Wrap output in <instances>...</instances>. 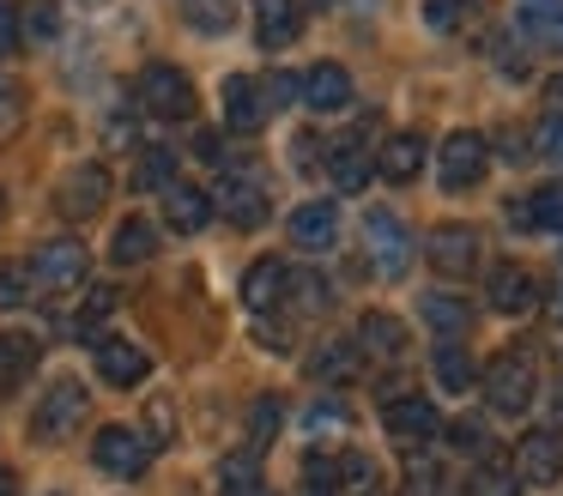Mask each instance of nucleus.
<instances>
[{"label": "nucleus", "mask_w": 563, "mask_h": 496, "mask_svg": "<svg viewBox=\"0 0 563 496\" xmlns=\"http://www.w3.org/2000/svg\"><path fill=\"white\" fill-rule=\"evenodd\" d=\"M478 382H485L490 406L509 411V418H521V411L539 399V370H533V357H527L521 345H503L497 357L485 363V375H478Z\"/></svg>", "instance_id": "1"}, {"label": "nucleus", "mask_w": 563, "mask_h": 496, "mask_svg": "<svg viewBox=\"0 0 563 496\" xmlns=\"http://www.w3.org/2000/svg\"><path fill=\"white\" fill-rule=\"evenodd\" d=\"M134 97H140V109L158 115V121H188L195 115V85H188V73L170 67V60H146L140 79H134Z\"/></svg>", "instance_id": "2"}, {"label": "nucleus", "mask_w": 563, "mask_h": 496, "mask_svg": "<svg viewBox=\"0 0 563 496\" xmlns=\"http://www.w3.org/2000/svg\"><path fill=\"white\" fill-rule=\"evenodd\" d=\"M485 169H490V140H485V133L454 128L449 140H442V152H437V181H442L449 194L478 188V181H485Z\"/></svg>", "instance_id": "3"}, {"label": "nucleus", "mask_w": 563, "mask_h": 496, "mask_svg": "<svg viewBox=\"0 0 563 496\" xmlns=\"http://www.w3.org/2000/svg\"><path fill=\"white\" fill-rule=\"evenodd\" d=\"M86 382H74V375H62V382L49 387V394L37 399V411H31V436L37 442H62V436L79 430V418H86Z\"/></svg>", "instance_id": "4"}, {"label": "nucleus", "mask_w": 563, "mask_h": 496, "mask_svg": "<svg viewBox=\"0 0 563 496\" xmlns=\"http://www.w3.org/2000/svg\"><path fill=\"white\" fill-rule=\"evenodd\" d=\"M364 249H369L376 278H400L406 266H412V230H406L388 206H376V212L364 218Z\"/></svg>", "instance_id": "5"}, {"label": "nucleus", "mask_w": 563, "mask_h": 496, "mask_svg": "<svg viewBox=\"0 0 563 496\" xmlns=\"http://www.w3.org/2000/svg\"><path fill=\"white\" fill-rule=\"evenodd\" d=\"M207 200H212V212H224L236 230H261V224H267V188H261L249 169H224L219 188H212Z\"/></svg>", "instance_id": "6"}, {"label": "nucleus", "mask_w": 563, "mask_h": 496, "mask_svg": "<svg viewBox=\"0 0 563 496\" xmlns=\"http://www.w3.org/2000/svg\"><path fill=\"white\" fill-rule=\"evenodd\" d=\"M86 266H91V254H86V242L79 236H55V242H43L37 254H31V285H43V290H74L79 278H86Z\"/></svg>", "instance_id": "7"}, {"label": "nucleus", "mask_w": 563, "mask_h": 496, "mask_svg": "<svg viewBox=\"0 0 563 496\" xmlns=\"http://www.w3.org/2000/svg\"><path fill=\"white\" fill-rule=\"evenodd\" d=\"M91 460H98V472H110V478H140V472L152 466V442L140 430H128V423H103L98 442H91Z\"/></svg>", "instance_id": "8"}, {"label": "nucleus", "mask_w": 563, "mask_h": 496, "mask_svg": "<svg viewBox=\"0 0 563 496\" xmlns=\"http://www.w3.org/2000/svg\"><path fill=\"white\" fill-rule=\"evenodd\" d=\"M55 206H62L67 218H98L103 206H110V169H103L98 157L74 164L62 176V188H55Z\"/></svg>", "instance_id": "9"}, {"label": "nucleus", "mask_w": 563, "mask_h": 496, "mask_svg": "<svg viewBox=\"0 0 563 496\" xmlns=\"http://www.w3.org/2000/svg\"><path fill=\"white\" fill-rule=\"evenodd\" d=\"M424 261L437 266L442 278H466L478 266V230H466V224H437L424 236Z\"/></svg>", "instance_id": "10"}, {"label": "nucleus", "mask_w": 563, "mask_h": 496, "mask_svg": "<svg viewBox=\"0 0 563 496\" xmlns=\"http://www.w3.org/2000/svg\"><path fill=\"white\" fill-rule=\"evenodd\" d=\"M515 478L521 484H558L563 478V436L558 430H527L515 448Z\"/></svg>", "instance_id": "11"}, {"label": "nucleus", "mask_w": 563, "mask_h": 496, "mask_svg": "<svg viewBox=\"0 0 563 496\" xmlns=\"http://www.w3.org/2000/svg\"><path fill=\"white\" fill-rule=\"evenodd\" d=\"M297 97H303L316 115H340V109H352V73H345L340 60H316V67L297 79Z\"/></svg>", "instance_id": "12"}, {"label": "nucleus", "mask_w": 563, "mask_h": 496, "mask_svg": "<svg viewBox=\"0 0 563 496\" xmlns=\"http://www.w3.org/2000/svg\"><path fill=\"white\" fill-rule=\"evenodd\" d=\"M382 423H388V436L394 442H430V436L442 430V418H437V406H430L424 394H394L388 406H382Z\"/></svg>", "instance_id": "13"}, {"label": "nucleus", "mask_w": 563, "mask_h": 496, "mask_svg": "<svg viewBox=\"0 0 563 496\" xmlns=\"http://www.w3.org/2000/svg\"><path fill=\"white\" fill-rule=\"evenodd\" d=\"M485 302L497 315H533L539 309V285H533V273L527 266H490V278H485Z\"/></svg>", "instance_id": "14"}, {"label": "nucleus", "mask_w": 563, "mask_h": 496, "mask_svg": "<svg viewBox=\"0 0 563 496\" xmlns=\"http://www.w3.org/2000/svg\"><path fill=\"white\" fill-rule=\"evenodd\" d=\"M255 7V43L261 48H291L303 36V0H249Z\"/></svg>", "instance_id": "15"}, {"label": "nucleus", "mask_w": 563, "mask_h": 496, "mask_svg": "<svg viewBox=\"0 0 563 496\" xmlns=\"http://www.w3.org/2000/svg\"><path fill=\"white\" fill-rule=\"evenodd\" d=\"M224 128H231V133H261V128H267L261 79H249V73H231V79H224Z\"/></svg>", "instance_id": "16"}, {"label": "nucleus", "mask_w": 563, "mask_h": 496, "mask_svg": "<svg viewBox=\"0 0 563 496\" xmlns=\"http://www.w3.org/2000/svg\"><path fill=\"white\" fill-rule=\"evenodd\" d=\"M291 242H297V249H309V254L333 249V242H340V206H333V200H303L291 212Z\"/></svg>", "instance_id": "17"}, {"label": "nucleus", "mask_w": 563, "mask_h": 496, "mask_svg": "<svg viewBox=\"0 0 563 496\" xmlns=\"http://www.w3.org/2000/svg\"><path fill=\"white\" fill-rule=\"evenodd\" d=\"M357 351H369L376 363H406V351H412V333H406L394 315L369 309L364 321H357Z\"/></svg>", "instance_id": "18"}, {"label": "nucleus", "mask_w": 563, "mask_h": 496, "mask_svg": "<svg viewBox=\"0 0 563 496\" xmlns=\"http://www.w3.org/2000/svg\"><path fill=\"white\" fill-rule=\"evenodd\" d=\"M98 375L110 387H140L152 375V357L134 345V339H103L98 345Z\"/></svg>", "instance_id": "19"}, {"label": "nucleus", "mask_w": 563, "mask_h": 496, "mask_svg": "<svg viewBox=\"0 0 563 496\" xmlns=\"http://www.w3.org/2000/svg\"><path fill=\"white\" fill-rule=\"evenodd\" d=\"M164 218H170L176 236H200L212 224V200L200 188H188V181H170L164 188Z\"/></svg>", "instance_id": "20"}, {"label": "nucleus", "mask_w": 563, "mask_h": 496, "mask_svg": "<svg viewBox=\"0 0 563 496\" xmlns=\"http://www.w3.org/2000/svg\"><path fill=\"white\" fill-rule=\"evenodd\" d=\"M357 370H364V351H357L352 339H328V345L309 351V375H316V382H328V387L357 382Z\"/></svg>", "instance_id": "21"}, {"label": "nucleus", "mask_w": 563, "mask_h": 496, "mask_svg": "<svg viewBox=\"0 0 563 496\" xmlns=\"http://www.w3.org/2000/svg\"><path fill=\"white\" fill-rule=\"evenodd\" d=\"M328 176H333V188H340V194H357L369 181V152L357 140H333L328 145Z\"/></svg>", "instance_id": "22"}, {"label": "nucleus", "mask_w": 563, "mask_h": 496, "mask_svg": "<svg viewBox=\"0 0 563 496\" xmlns=\"http://www.w3.org/2000/svg\"><path fill=\"white\" fill-rule=\"evenodd\" d=\"M328 302H333V290H328V278H321V273H285L279 309H291V315H321Z\"/></svg>", "instance_id": "23"}, {"label": "nucleus", "mask_w": 563, "mask_h": 496, "mask_svg": "<svg viewBox=\"0 0 563 496\" xmlns=\"http://www.w3.org/2000/svg\"><path fill=\"white\" fill-rule=\"evenodd\" d=\"M219 491L224 496H261V448H236L219 460Z\"/></svg>", "instance_id": "24"}, {"label": "nucleus", "mask_w": 563, "mask_h": 496, "mask_svg": "<svg viewBox=\"0 0 563 496\" xmlns=\"http://www.w3.org/2000/svg\"><path fill=\"white\" fill-rule=\"evenodd\" d=\"M285 273H291V266H279V261H255V266H249V278H243V302H249V309H255V315L279 309Z\"/></svg>", "instance_id": "25"}, {"label": "nucleus", "mask_w": 563, "mask_h": 496, "mask_svg": "<svg viewBox=\"0 0 563 496\" xmlns=\"http://www.w3.org/2000/svg\"><path fill=\"white\" fill-rule=\"evenodd\" d=\"M424 321H430V333L461 339L466 327H473V309H466V297H454V290H430V297H424Z\"/></svg>", "instance_id": "26"}, {"label": "nucleus", "mask_w": 563, "mask_h": 496, "mask_svg": "<svg viewBox=\"0 0 563 496\" xmlns=\"http://www.w3.org/2000/svg\"><path fill=\"white\" fill-rule=\"evenodd\" d=\"M382 176L388 181H412L418 169H424V140H418V133H394L388 145H382Z\"/></svg>", "instance_id": "27"}, {"label": "nucleus", "mask_w": 563, "mask_h": 496, "mask_svg": "<svg viewBox=\"0 0 563 496\" xmlns=\"http://www.w3.org/2000/svg\"><path fill=\"white\" fill-rule=\"evenodd\" d=\"M158 254V230L146 224V218H128L122 230H115V242H110V261L115 266H140V261H152Z\"/></svg>", "instance_id": "28"}, {"label": "nucleus", "mask_w": 563, "mask_h": 496, "mask_svg": "<svg viewBox=\"0 0 563 496\" xmlns=\"http://www.w3.org/2000/svg\"><path fill=\"white\" fill-rule=\"evenodd\" d=\"M521 224H527V230H551V236H563V181H545L533 200H521Z\"/></svg>", "instance_id": "29"}, {"label": "nucleus", "mask_w": 563, "mask_h": 496, "mask_svg": "<svg viewBox=\"0 0 563 496\" xmlns=\"http://www.w3.org/2000/svg\"><path fill=\"white\" fill-rule=\"evenodd\" d=\"M437 382L449 387V394H466V387L478 382V363L461 351V339H442L437 345Z\"/></svg>", "instance_id": "30"}, {"label": "nucleus", "mask_w": 563, "mask_h": 496, "mask_svg": "<svg viewBox=\"0 0 563 496\" xmlns=\"http://www.w3.org/2000/svg\"><path fill=\"white\" fill-rule=\"evenodd\" d=\"M37 357H43V351H37V339H31V333H7V339H0V382H25V375L37 370Z\"/></svg>", "instance_id": "31"}, {"label": "nucleus", "mask_w": 563, "mask_h": 496, "mask_svg": "<svg viewBox=\"0 0 563 496\" xmlns=\"http://www.w3.org/2000/svg\"><path fill=\"white\" fill-rule=\"evenodd\" d=\"M183 19L195 24L200 36H224L236 24V0H183Z\"/></svg>", "instance_id": "32"}, {"label": "nucleus", "mask_w": 563, "mask_h": 496, "mask_svg": "<svg viewBox=\"0 0 563 496\" xmlns=\"http://www.w3.org/2000/svg\"><path fill=\"white\" fill-rule=\"evenodd\" d=\"M527 152H533L539 164H558V169H563V115H558V109H545V115L533 121V133H527Z\"/></svg>", "instance_id": "33"}, {"label": "nucleus", "mask_w": 563, "mask_h": 496, "mask_svg": "<svg viewBox=\"0 0 563 496\" xmlns=\"http://www.w3.org/2000/svg\"><path fill=\"white\" fill-rule=\"evenodd\" d=\"M466 496H521V478H515V466H503V460H485V466H473V478H466Z\"/></svg>", "instance_id": "34"}, {"label": "nucleus", "mask_w": 563, "mask_h": 496, "mask_svg": "<svg viewBox=\"0 0 563 496\" xmlns=\"http://www.w3.org/2000/svg\"><path fill=\"white\" fill-rule=\"evenodd\" d=\"M279 423H285L279 399H273V394H261L255 406H249V448H267V436H279Z\"/></svg>", "instance_id": "35"}, {"label": "nucleus", "mask_w": 563, "mask_h": 496, "mask_svg": "<svg viewBox=\"0 0 563 496\" xmlns=\"http://www.w3.org/2000/svg\"><path fill=\"white\" fill-rule=\"evenodd\" d=\"M473 7H478V0H424V24L449 36V31H461V24L473 19Z\"/></svg>", "instance_id": "36"}, {"label": "nucleus", "mask_w": 563, "mask_h": 496, "mask_svg": "<svg viewBox=\"0 0 563 496\" xmlns=\"http://www.w3.org/2000/svg\"><path fill=\"white\" fill-rule=\"evenodd\" d=\"M340 484H345L352 496H376V491H382V472L369 466L364 454H340Z\"/></svg>", "instance_id": "37"}, {"label": "nucleus", "mask_w": 563, "mask_h": 496, "mask_svg": "<svg viewBox=\"0 0 563 496\" xmlns=\"http://www.w3.org/2000/svg\"><path fill=\"white\" fill-rule=\"evenodd\" d=\"M110 315H115V290H110V285H98V290L86 297V309L74 315V333H86V339H91L103 321H110Z\"/></svg>", "instance_id": "38"}, {"label": "nucleus", "mask_w": 563, "mask_h": 496, "mask_svg": "<svg viewBox=\"0 0 563 496\" xmlns=\"http://www.w3.org/2000/svg\"><path fill=\"white\" fill-rule=\"evenodd\" d=\"M31 302V273L25 266H0V309H25Z\"/></svg>", "instance_id": "39"}, {"label": "nucleus", "mask_w": 563, "mask_h": 496, "mask_svg": "<svg viewBox=\"0 0 563 496\" xmlns=\"http://www.w3.org/2000/svg\"><path fill=\"white\" fill-rule=\"evenodd\" d=\"M521 24H527V36H539L545 48H563V12H527L521 7Z\"/></svg>", "instance_id": "40"}, {"label": "nucleus", "mask_w": 563, "mask_h": 496, "mask_svg": "<svg viewBox=\"0 0 563 496\" xmlns=\"http://www.w3.org/2000/svg\"><path fill=\"white\" fill-rule=\"evenodd\" d=\"M170 169H176V157L158 145V152L140 157V176H134V181H140V188H170Z\"/></svg>", "instance_id": "41"}, {"label": "nucleus", "mask_w": 563, "mask_h": 496, "mask_svg": "<svg viewBox=\"0 0 563 496\" xmlns=\"http://www.w3.org/2000/svg\"><path fill=\"white\" fill-rule=\"evenodd\" d=\"M449 442L461 448V454H490V436H485V423H473V418L449 423Z\"/></svg>", "instance_id": "42"}, {"label": "nucleus", "mask_w": 563, "mask_h": 496, "mask_svg": "<svg viewBox=\"0 0 563 496\" xmlns=\"http://www.w3.org/2000/svg\"><path fill=\"white\" fill-rule=\"evenodd\" d=\"M303 484H309V491H333V484H340V460L309 454V460H303Z\"/></svg>", "instance_id": "43"}, {"label": "nucleus", "mask_w": 563, "mask_h": 496, "mask_svg": "<svg viewBox=\"0 0 563 496\" xmlns=\"http://www.w3.org/2000/svg\"><path fill=\"white\" fill-rule=\"evenodd\" d=\"M261 103H267V109L297 103V79H291V73H273V79H261Z\"/></svg>", "instance_id": "44"}, {"label": "nucleus", "mask_w": 563, "mask_h": 496, "mask_svg": "<svg viewBox=\"0 0 563 496\" xmlns=\"http://www.w3.org/2000/svg\"><path fill=\"white\" fill-rule=\"evenodd\" d=\"M19 36H25V24H19V7H13V0H0V60L19 48Z\"/></svg>", "instance_id": "45"}, {"label": "nucleus", "mask_w": 563, "mask_h": 496, "mask_svg": "<svg viewBox=\"0 0 563 496\" xmlns=\"http://www.w3.org/2000/svg\"><path fill=\"white\" fill-rule=\"evenodd\" d=\"M31 31H37V36H55V31H62V19H55L49 0H37V7H31Z\"/></svg>", "instance_id": "46"}, {"label": "nucleus", "mask_w": 563, "mask_h": 496, "mask_svg": "<svg viewBox=\"0 0 563 496\" xmlns=\"http://www.w3.org/2000/svg\"><path fill=\"white\" fill-rule=\"evenodd\" d=\"M170 430H176V418H170V406H152V436H158V442H170Z\"/></svg>", "instance_id": "47"}, {"label": "nucleus", "mask_w": 563, "mask_h": 496, "mask_svg": "<svg viewBox=\"0 0 563 496\" xmlns=\"http://www.w3.org/2000/svg\"><path fill=\"white\" fill-rule=\"evenodd\" d=\"M195 152L207 157V164H224V157H219V133H200V140H195Z\"/></svg>", "instance_id": "48"}, {"label": "nucleus", "mask_w": 563, "mask_h": 496, "mask_svg": "<svg viewBox=\"0 0 563 496\" xmlns=\"http://www.w3.org/2000/svg\"><path fill=\"white\" fill-rule=\"evenodd\" d=\"M545 103H551V109H558V115H563V79H551V85H545Z\"/></svg>", "instance_id": "49"}, {"label": "nucleus", "mask_w": 563, "mask_h": 496, "mask_svg": "<svg viewBox=\"0 0 563 496\" xmlns=\"http://www.w3.org/2000/svg\"><path fill=\"white\" fill-rule=\"evenodd\" d=\"M527 12H563V0H521Z\"/></svg>", "instance_id": "50"}, {"label": "nucleus", "mask_w": 563, "mask_h": 496, "mask_svg": "<svg viewBox=\"0 0 563 496\" xmlns=\"http://www.w3.org/2000/svg\"><path fill=\"white\" fill-rule=\"evenodd\" d=\"M13 491H19V484H13V472L0 466V496H13Z\"/></svg>", "instance_id": "51"}, {"label": "nucleus", "mask_w": 563, "mask_h": 496, "mask_svg": "<svg viewBox=\"0 0 563 496\" xmlns=\"http://www.w3.org/2000/svg\"><path fill=\"white\" fill-rule=\"evenodd\" d=\"M0 212H7V194H0Z\"/></svg>", "instance_id": "52"}, {"label": "nucleus", "mask_w": 563, "mask_h": 496, "mask_svg": "<svg viewBox=\"0 0 563 496\" xmlns=\"http://www.w3.org/2000/svg\"><path fill=\"white\" fill-rule=\"evenodd\" d=\"M86 7H103V0H86Z\"/></svg>", "instance_id": "53"}, {"label": "nucleus", "mask_w": 563, "mask_h": 496, "mask_svg": "<svg viewBox=\"0 0 563 496\" xmlns=\"http://www.w3.org/2000/svg\"><path fill=\"white\" fill-rule=\"evenodd\" d=\"M558 309H563V290H558Z\"/></svg>", "instance_id": "54"}]
</instances>
